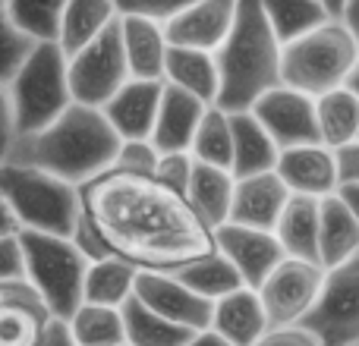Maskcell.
I'll return each instance as SVG.
<instances>
[{
	"label": "cell",
	"mask_w": 359,
	"mask_h": 346,
	"mask_svg": "<svg viewBox=\"0 0 359 346\" xmlns=\"http://www.w3.org/2000/svg\"><path fill=\"white\" fill-rule=\"evenodd\" d=\"M79 195L111 252L139 271H177L215 252V230L155 177L111 167L79 186Z\"/></svg>",
	"instance_id": "1"
},
{
	"label": "cell",
	"mask_w": 359,
	"mask_h": 346,
	"mask_svg": "<svg viewBox=\"0 0 359 346\" xmlns=\"http://www.w3.org/2000/svg\"><path fill=\"white\" fill-rule=\"evenodd\" d=\"M120 142L123 139L114 132L101 107L73 101L44 130L13 139L6 161L29 164V167L48 170L73 186H86L88 179L114 167Z\"/></svg>",
	"instance_id": "2"
},
{
	"label": "cell",
	"mask_w": 359,
	"mask_h": 346,
	"mask_svg": "<svg viewBox=\"0 0 359 346\" xmlns=\"http://www.w3.org/2000/svg\"><path fill=\"white\" fill-rule=\"evenodd\" d=\"M280 54L284 44L274 35L262 0H240L233 29L227 41L215 50L217 76H221L217 107L227 113L252 111L255 101L265 98L271 88L284 85Z\"/></svg>",
	"instance_id": "3"
},
{
	"label": "cell",
	"mask_w": 359,
	"mask_h": 346,
	"mask_svg": "<svg viewBox=\"0 0 359 346\" xmlns=\"http://www.w3.org/2000/svg\"><path fill=\"white\" fill-rule=\"evenodd\" d=\"M0 195L10 205L19 230L69 236L82 217L79 186L29 164H0Z\"/></svg>",
	"instance_id": "4"
},
{
	"label": "cell",
	"mask_w": 359,
	"mask_h": 346,
	"mask_svg": "<svg viewBox=\"0 0 359 346\" xmlns=\"http://www.w3.org/2000/svg\"><path fill=\"white\" fill-rule=\"evenodd\" d=\"M359 63V48L353 32L344 19H328L303 38L284 44L280 54V79L284 85L322 98V95L344 88Z\"/></svg>",
	"instance_id": "5"
},
{
	"label": "cell",
	"mask_w": 359,
	"mask_h": 346,
	"mask_svg": "<svg viewBox=\"0 0 359 346\" xmlns=\"http://www.w3.org/2000/svg\"><path fill=\"white\" fill-rule=\"evenodd\" d=\"M6 95H10L16 136H29V132H38L48 123H54L73 104L67 54H63L60 44L38 41L25 54V60L19 63L16 73L10 76Z\"/></svg>",
	"instance_id": "6"
},
{
	"label": "cell",
	"mask_w": 359,
	"mask_h": 346,
	"mask_svg": "<svg viewBox=\"0 0 359 346\" xmlns=\"http://www.w3.org/2000/svg\"><path fill=\"white\" fill-rule=\"evenodd\" d=\"M19 246L25 255V284L54 318H69L82 305V284L88 271L82 252L69 242V236L35 230H19Z\"/></svg>",
	"instance_id": "7"
},
{
	"label": "cell",
	"mask_w": 359,
	"mask_h": 346,
	"mask_svg": "<svg viewBox=\"0 0 359 346\" xmlns=\"http://www.w3.org/2000/svg\"><path fill=\"white\" fill-rule=\"evenodd\" d=\"M67 73L73 101L88 107H104L133 79L130 63H126L123 35H120V16L95 41H88L82 50L67 57Z\"/></svg>",
	"instance_id": "8"
},
{
	"label": "cell",
	"mask_w": 359,
	"mask_h": 346,
	"mask_svg": "<svg viewBox=\"0 0 359 346\" xmlns=\"http://www.w3.org/2000/svg\"><path fill=\"white\" fill-rule=\"evenodd\" d=\"M299 324L322 346H359V255L325 271L322 293Z\"/></svg>",
	"instance_id": "9"
},
{
	"label": "cell",
	"mask_w": 359,
	"mask_h": 346,
	"mask_svg": "<svg viewBox=\"0 0 359 346\" xmlns=\"http://www.w3.org/2000/svg\"><path fill=\"white\" fill-rule=\"evenodd\" d=\"M322 284H325V268L318 261L290 258L287 255L259 286L268 328H287V324L303 321L309 315V309L316 305Z\"/></svg>",
	"instance_id": "10"
},
{
	"label": "cell",
	"mask_w": 359,
	"mask_h": 346,
	"mask_svg": "<svg viewBox=\"0 0 359 346\" xmlns=\"http://www.w3.org/2000/svg\"><path fill=\"white\" fill-rule=\"evenodd\" d=\"M255 120L265 126V132L274 139L280 151L299 148V145H322L316 117V98L297 92L290 85H278L255 101Z\"/></svg>",
	"instance_id": "11"
},
{
	"label": "cell",
	"mask_w": 359,
	"mask_h": 346,
	"mask_svg": "<svg viewBox=\"0 0 359 346\" xmlns=\"http://www.w3.org/2000/svg\"><path fill=\"white\" fill-rule=\"evenodd\" d=\"M215 249L233 265L240 280L246 286H252V290H259L262 280L287 258L274 230L243 227V223H233V221L215 227Z\"/></svg>",
	"instance_id": "12"
},
{
	"label": "cell",
	"mask_w": 359,
	"mask_h": 346,
	"mask_svg": "<svg viewBox=\"0 0 359 346\" xmlns=\"http://www.w3.org/2000/svg\"><path fill=\"white\" fill-rule=\"evenodd\" d=\"M133 296L151 309L155 315L168 318L186 331H205L211 328V305L198 293H192L174 271H139Z\"/></svg>",
	"instance_id": "13"
},
{
	"label": "cell",
	"mask_w": 359,
	"mask_h": 346,
	"mask_svg": "<svg viewBox=\"0 0 359 346\" xmlns=\"http://www.w3.org/2000/svg\"><path fill=\"white\" fill-rule=\"evenodd\" d=\"M236 4L240 0H196L180 16L164 25L170 48H196L215 54L227 41L236 19Z\"/></svg>",
	"instance_id": "14"
},
{
	"label": "cell",
	"mask_w": 359,
	"mask_h": 346,
	"mask_svg": "<svg viewBox=\"0 0 359 346\" xmlns=\"http://www.w3.org/2000/svg\"><path fill=\"white\" fill-rule=\"evenodd\" d=\"M278 177L290 189V195H309L325 198L334 195L341 186V170H337V151L328 145H299L287 148L278 158Z\"/></svg>",
	"instance_id": "15"
},
{
	"label": "cell",
	"mask_w": 359,
	"mask_h": 346,
	"mask_svg": "<svg viewBox=\"0 0 359 346\" xmlns=\"http://www.w3.org/2000/svg\"><path fill=\"white\" fill-rule=\"evenodd\" d=\"M161 92H164V79H130L101 111H104L107 123L114 126V132L123 142L151 139Z\"/></svg>",
	"instance_id": "16"
},
{
	"label": "cell",
	"mask_w": 359,
	"mask_h": 346,
	"mask_svg": "<svg viewBox=\"0 0 359 346\" xmlns=\"http://www.w3.org/2000/svg\"><path fill=\"white\" fill-rule=\"evenodd\" d=\"M287 198H290V189L278 177V170L240 177L233 186L230 221L243 223V227H255V230H274Z\"/></svg>",
	"instance_id": "17"
},
{
	"label": "cell",
	"mask_w": 359,
	"mask_h": 346,
	"mask_svg": "<svg viewBox=\"0 0 359 346\" xmlns=\"http://www.w3.org/2000/svg\"><path fill=\"white\" fill-rule=\"evenodd\" d=\"M208 107L211 104L192 98L189 92L164 82L155 130H151V145H155L158 151H189L192 139H196V130Z\"/></svg>",
	"instance_id": "18"
},
{
	"label": "cell",
	"mask_w": 359,
	"mask_h": 346,
	"mask_svg": "<svg viewBox=\"0 0 359 346\" xmlns=\"http://www.w3.org/2000/svg\"><path fill=\"white\" fill-rule=\"evenodd\" d=\"M50 312L25 280L0 284V346H35Z\"/></svg>",
	"instance_id": "19"
},
{
	"label": "cell",
	"mask_w": 359,
	"mask_h": 346,
	"mask_svg": "<svg viewBox=\"0 0 359 346\" xmlns=\"http://www.w3.org/2000/svg\"><path fill=\"white\" fill-rule=\"evenodd\" d=\"M211 331L230 340L233 346H252L268 331V318L262 309L259 290L240 286V290L221 296L211 305Z\"/></svg>",
	"instance_id": "20"
},
{
	"label": "cell",
	"mask_w": 359,
	"mask_h": 346,
	"mask_svg": "<svg viewBox=\"0 0 359 346\" xmlns=\"http://www.w3.org/2000/svg\"><path fill=\"white\" fill-rule=\"evenodd\" d=\"M120 35H123L133 79H164V63H168L170 48L164 25L142 16H120Z\"/></svg>",
	"instance_id": "21"
},
{
	"label": "cell",
	"mask_w": 359,
	"mask_h": 346,
	"mask_svg": "<svg viewBox=\"0 0 359 346\" xmlns=\"http://www.w3.org/2000/svg\"><path fill=\"white\" fill-rule=\"evenodd\" d=\"M359 255V227L341 195H325L318 202V265L328 271Z\"/></svg>",
	"instance_id": "22"
},
{
	"label": "cell",
	"mask_w": 359,
	"mask_h": 346,
	"mask_svg": "<svg viewBox=\"0 0 359 346\" xmlns=\"http://www.w3.org/2000/svg\"><path fill=\"white\" fill-rule=\"evenodd\" d=\"M230 132H233V161H230V173H233L236 179L252 177V173H268L278 167L280 148L265 132V126L255 120L252 111L230 113Z\"/></svg>",
	"instance_id": "23"
},
{
	"label": "cell",
	"mask_w": 359,
	"mask_h": 346,
	"mask_svg": "<svg viewBox=\"0 0 359 346\" xmlns=\"http://www.w3.org/2000/svg\"><path fill=\"white\" fill-rule=\"evenodd\" d=\"M164 82L189 92L192 98L205 104H217L221 92V76H217L215 54L196 48H168V63H164Z\"/></svg>",
	"instance_id": "24"
},
{
	"label": "cell",
	"mask_w": 359,
	"mask_h": 346,
	"mask_svg": "<svg viewBox=\"0 0 359 346\" xmlns=\"http://www.w3.org/2000/svg\"><path fill=\"white\" fill-rule=\"evenodd\" d=\"M318 202L322 198L290 195L284 211H280L274 236L280 240V246L290 258L318 261Z\"/></svg>",
	"instance_id": "25"
},
{
	"label": "cell",
	"mask_w": 359,
	"mask_h": 346,
	"mask_svg": "<svg viewBox=\"0 0 359 346\" xmlns=\"http://www.w3.org/2000/svg\"><path fill=\"white\" fill-rule=\"evenodd\" d=\"M233 186H236V177L230 170L211 167V164H198L196 161V170H192L186 198H189V205L198 211V217H202L211 230L230 221Z\"/></svg>",
	"instance_id": "26"
},
{
	"label": "cell",
	"mask_w": 359,
	"mask_h": 346,
	"mask_svg": "<svg viewBox=\"0 0 359 346\" xmlns=\"http://www.w3.org/2000/svg\"><path fill=\"white\" fill-rule=\"evenodd\" d=\"M136 274L139 268H133L120 255H107L101 261H92L86 271V284H82V303L123 309V303L136 290Z\"/></svg>",
	"instance_id": "27"
},
{
	"label": "cell",
	"mask_w": 359,
	"mask_h": 346,
	"mask_svg": "<svg viewBox=\"0 0 359 346\" xmlns=\"http://www.w3.org/2000/svg\"><path fill=\"white\" fill-rule=\"evenodd\" d=\"M114 19H117V4L114 0H69L67 10H63L57 44L63 48L67 57H73L88 41H95Z\"/></svg>",
	"instance_id": "28"
},
{
	"label": "cell",
	"mask_w": 359,
	"mask_h": 346,
	"mask_svg": "<svg viewBox=\"0 0 359 346\" xmlns=\"http://www.w3.org/2000/svg\"><path fill=\"white\" fill-rule=\"evenodd\" d=\"M316 117L322 145L337 151L359 142V98L347 85L316 98Z\"/></svg>",
	"instance_id": "29"
},
{
	"label": "cell",
	"mask_w": 359,
	"mask_h": 346,
	"mask_svg": "<svg viewBox=\"0 0 359 346\" xmlns=\"http://www.w3.org/2000/svg\"><path fill=\"white\" fill-rule=\"evenodd\" d=\"M123 328H126V346H186L196 331H186L168 318L155 315L145 309L136 296L123 303Z\"/></svg>",
	"instance_id": "30"
},
{
	"label": "cell",
	"mask_w": 359,
	"mask_h": 346,
	"mask_svg": "<svg viewBox=\"0 0 359 346\" xmlns=\"http://www.w3.org/2000/svg\"><path fill=\"white\" fill-rule=\"evenodd\" d=\"M67 324L73 331L76 346H126L123 312L111 309V305L82 303L67 318Z\"/></svg>",
	"instance_id": "31"
},
{
	"label": "cell",
	"mask_w": 359,
	"mask_h": 346,
	"mask_svg": "<svg viewBox=\"0 0 359 346\" xmlns=\"http://www.w3.org/2000/svg\"><path fill=\"white\" fill-rule=\"evenodd\" d=\"M174 274L183 280L186 286H189L192 293H198V296L208 299V303H217L221 296H227V293L246 286L240 280V274L233 271V265H230V261L224 258L217 249H215V252H208L205 258L189 261V265L177 268Z\"/></svg>",
	"instance_id": "32"
},
{
	"label": "cell",
	"mask_w": 359,
	"mask_h": 346,
	"mask_svg": "<svg viewBox=\"0 0 359 346\" xmlns=\"http://www.w3.org/2000/svg\"><path fill=\"white\" fill-rule=\"evenodd\" d=\"M262 6H265V16L280 44L297 41L306 32L318 29L331 19V13L318 0H262Z\"/></svg>",
	"instance_id": "33"
},
{
	"label": "cell",
	"mask_w": 359,
	"mask_h": 346,
	"mask_svg": "<svg viewBox=\"0 0 359 346\" xmlns=\"http://www.w3.org/2000/svg\"><path fill=\"white\" fill-rule=\"evenodd\" d=\"M189 151H192V158H196L198 164H211V167L230 170V161H233V132H230V113L221 111L217 104H211L208 111H205L202 123H198Z\"/></svg>",
	"instance_id": "34"
},
{
	"label": "cell",
	"mask_w": 359,
	"mask_h": 346,
	"mask_svg": "<svg viewBox=\"0 0 359 346\" xmlns=\"http://www.w3.org/2000/svg\"><path fill=\"white\" fill-rule=\"evenodd\" d=\"M69 0H6L10 22L32 41H57Z\"/></svg>",
	"instance_id": "35"
},
{
	"label": "cell",
	"mask_w": 359,
	"mask_h": 346,
	"mask_svg": "<svg viewBox=\"0 0 359 346\" xmlns=\"http://www.w3.org/2000/svg\"><path fill=\"white\" fill-rule=\"evenodd\" d=\"M35 48L32 38H25L16 25L10 22L6 4H0V82H10V76L19 69V63L25 60V54Z\"/></svg>",
	"instance_id": "36"
},
{
	"label": "cell",
	"mask_w": 359,
	"mask_h": 346,
	"mask_svg": "<svg viewBox=\"0 0 359 346\" xmlns=\"http://www.w3.org/2000/svg\"><path fill=\"white\" fill-rule=\"evenodd\" d=\"M192 170H196V158H192V151H161L158 167H155V179L164 183L168 189L180 192V195H186Z\"/></svg>",
	"instance_id": "37"
},
{
	"label": "cell",
	"mask_w": 359,
	"mask_h": 346,
	"mask_svg": "<svg viewBox=\"0 0 359 346\" xmlns=\"http://www.w3.org/2000/svg\"><path fill=\"white\" fill-rule=\"evenodd\" d=\"M158 158H161V151L151 145V139H130V142H120L114 167L126 170V173H145V177H155Z\"/></svg>",
	"instance_id": "38"
},
{
	"label": "cell",
	"mask_w": 359,
	"mask_h": 346,
	"mask_svg": "<svg viewBox=\"0 0 359 346\" xmlns=\"http://www.w3.org/2000/svg\"><path fill=\"white\" fill-rule=\"evenodd\" d=\"M117 4V16H142L151 22L168 25L174 16L186 10L196 0H114Z\"/></svg>",
	"instance_id": "39"
},
{
	"label": "cell",
	"mask_w": 359,
	"mask_h": 346,
	"mask_svg": "<svg viewBox=\"0 0 359 346\" xmlns=\"http://www.w3.org/2000/svg\"><path fill=\"white\" fill-rule=\"evenodd\" d=\"M69 242H73L76 249L82 252V258L92 265V261H101V258H107V255H114L111 252V246H107V240L101 236V230L92 223V217L82 211V217L76 221V227H73V233H69Z\"/></svg>",
	"instance_id": "40"
},
{
	"label": "cell",
	"mask_w": 359,
	"mask_h": 346,
	"mask_svg": "<svg viewBox=\"0 0 359 346\" xmlns=\"http://www.w3.org/2000/svg\"><path fill=\"white\" fill-rule=\"evenodd\" d=\"M25 280V255L19 246V233L0 236V284Z\"/></svg>",
	"instance_id": "41"
},
{
	"label": "cell",
	"mask_w": 359,
	"mask_h": 346,
	"mask_svg": "<svg viewBox=\"0 0 359 346\" xmlns=\"http://www.w3.org/2000/svg\"><path fill=\"white\" fill-rule=\"evenodd\" d=\"M252 346H322V343L303 324H287V328H268Z\"/></svg>",
	"instance_id": "42"
},
{
	"label": "cell",
	"mask_w": 359,
	"mask_h": 346,
	"mask_svg": "<svg viewBox=\"0 0 359 346\" xmlns=\"http://www.w3.org/2000/svg\"><path fill=\"white\" fill-rule=\"evenodd\" d=\"M13 139H16V130H13V111H10V95H6V85L0 82V164L10 158Z\"/></svg>",
	"instance_id": "43"
},
{
	"label": "cell",
	"mask_w": 359,
	"mask_h": 346,
	"mask_svg": "<svg viewBox=\"0 0 359 346\" xmlns=\"http://www.w3.org/2000/svg\"><path fill=\"white\" fill-rule=\"evenodd\" d=\"M35 346H76L67 318H54V315H50L48 324L41 328V334H38Z\"/></svg>",
	"instance_id": "44"
},
{
	"label": "cell",
	"mask_w": 359,
	"mask_h": 346,
	"mask_svg": "<svg viewBox=\"0 0 359 346\" xmlns=\"http://www.w3.org/2000/svg\"><path fill=\"white\" fill-rule=\"evenodd\" d=\"M337 170H341V183H359V142L337 148Z\"/></svg>",
	"instance_id": "45"
},
{
	"label": "cell",
	"mask_w": 359,
	"mask_h": 346,
	"mask_svg": "<svg viewBox=\"0 0 359 346\" xmlns=\"http://www.w3.org/2000/svg\"><path fill=\"white\" fill-rule=\"evenodd\" d=\"M337 195H341V202L347 205V211L353 214V221L359 227V183H341L337 186Z\"/></svg>",
	"instance_id": "46"
},
{
	"label": "cell",
	"mask_w": 359,
	"mask_h": 346,
	"mask_svg": "<svg viewBox=\"0 0 359 346\" xmlns=\"http://www.w3.org/2000/svg\"><path fill=\"white\" fill-rule=\"evenodd\" d=\"M186 346H233L230 340H224L217 331H211V328H205V331H196V334L189 337V343Z\"/></svg>",
	"instance_id": "47"
},
{
	"label": "cell",
	"mask_w": 359,
	"mask_h": 346,
	"mask_svg": "<svg viewBox=\"0 0 359 346\" xmlns=\"http://www.w3.org/2000/svg\"><path fill=\"white\" fill-rule=\"evenodd\" d=\"M10 233H19V223H16V217H13L6 198L0 195V236H10Z\"/></svg>",
	"instance_id": "48"
},
{
	"label": "cell",
	"mask_w": 359,
	"mask_h": 346,
	"mask_svg": "<svg viewBox=\"0 0 359 346\" xmlns=\"http://www.w3.org/2000/svg\"><path fill=\"white\" fill-rule=\"evenodd\" d=\"M344 22H347V29L353 32L356 48H359V0H347V10H344Z\"/></svg>",
	"instance_id": "49"
},
{
	"label": "cell",
	"mask_w": 359,
	"mask_h": 346,
	"mask_svg": "<svg viewBox=\"0 0 359 346\" xmlns=\"http://www.w3.org/2000/svg\"><path fill=\"white\" fill-rule=\"evenodd\" d=\"M325 10L331 13V19H344V10H347V0H318Z\"/></svg>",
	"instance_id": "50"
},
{
	"label": "cell",
	"mask_w": 359,
	"mask_h": 346,
	"mask_svg": "<svg viewBox=\"0 0 359 346\" xmlns=\"http://www.w3.org/2000/svg\"><path fill=\"white\" fill-rule=\"evenodd\" d=\"M347 88H350V92H353L356 98H359V63L353 67V73H350V79H347Z\"/></svg>",
	"instance_id": "51"
},
{
	"label": "cell",
	"mask_w": 359,
	"mask_h": 346,
	"mask_svg": "<svg viewBox=\"0 0 359 346\" xmlns=\"http://www.w3.org/2000/svg\"><path fill=\"white\" fill-rule=\"evenodd\" d=\"M0 4H6V0H0Z\"/></svg>",
	"instance_id": "52"
}]
</instances>
